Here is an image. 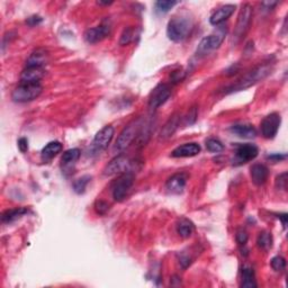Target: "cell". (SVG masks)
Listing matches in <instances>:
<instances>
[{
    "label": "cell",
    "mask_w": 288,
    "mask_h": 288,
    "mask_svg": "<svg viewBox=\"0 0 288 288\" xmlns=\"http://www.w3.org/2000/svg\"><path fill=\"white\" fill-rule=\"evenodd\" d=\"M271 71H273V63H264L258 65L251 71H249L247 74H244L234 85L228 87L225 89V94H231L235 93V91L250 88V87L254 86L256 83L260 82L261 80H264V79L268 77L271 73Z\"/></svg>",
    "instance_id": "cell-1"
},
{
    "label": "cell",
    "mask_w": 288,
    "mask_h": 288,
    "mask_svg": "<svg viewBox=\"0 0 288 288\" xmlns=\"http://www.w3.org/2000/svg\"><path fill=\"white\" fill-rule=\"evenodd\" d=\"M193 19L188 16H174L171 18L167 26V35L173 42L185 41L193 30Z\"/></svg>",
    "instance_id": "cell-2"
},
{
    "label": "cell",
    "mask_w": 288,
    "mask_h": 288,
    "mask_svg": "<svg viewBox=\"0 0 288 288\" xmlns=\"http://www.w3.org/2000/svg\"><path fill=\"white\" fill-rule=\"evenodd\" d=\"M144 122L145 119L143 117H139L136 119H133L131 123H128L127 126L124 127L123 131L120 132L119 136L117 137V140H116L115 149L117 151H124L133 142L136 141Z\"/></svg>",
    "instance_id": "cell-3"
},
{
    "label": "cell",
    "mask_w": 288,
    "mask_h": 288,
    "mask_svg": "<svg viewBox=\"0 0 288 288\" xmlns=\"http://www.w3.org/2000/svg\"><path fill=\"white\" fill-rule=\"evenodd\" d=\"M137 161L132 160L131 158L125 156V154H119L108 162L107 166L104 169V174L105 176H115V174H123L126 173H132V170L136 168Z\"/></svg>",
    "instance_id": "cell-4"
},
{
    "label": "cell",
    "mask_w": 288,
    "mask_h": 288,
    "mask_svg": "<svg viewBox=\"0 0 288 288\" xmlns=\"http://www.w3.org/2000/svg\"><path fill=\"white\" fill-rule=\"evenodd\" d=\"M43 87L40 83H20L12 91L11 98L15 103H30L42 94Z\"/></svg>",
    "instance_id": "cell-5"
},
{
    "label": "cell",
    "mask_w": 288,
    "mask_h": 288,
    "mask_svg": "<svg viewBox=\"0 0 288 288\" xmlns=\"http://www.w3.org/2000/svg\"><path fill=\"white\" fill-rule=\"evenodd\" d=\"M252 16H253L252 6L249 5V3H245L240 11L234 32H233V41H234V43L240 42L243 39L244 35L247 34L250 25H251Z\"/></svg>",
    "instance_id": "cell-6"
},
{
    "label": "cell",
    "mask_w": 288,
    "mask_h": 288,
    "mask_svg": "<svg viewBox=\"0 0 288 288\" xmlns=\"http://www.w3.org/2000/svg\"><path fill=\"white\" fill-rule=\"evenodd\" d=\"M227 36V30L224 28H220L218 32L213 33V34L208 35L200 41L197 48V54L198 56H206L214 50L219 49L222 45L223 41Z\"/></svg>",
    "instance_id": "cell-7"
},
{
    "label": "cell",
    "mask_w": 288,
    "mask_h": 288,
    "mask_svg": "<svg viewBox=\"0 0 288 288\" xmlns=\"http://www.w3.org/2000/svg\"><path fill=\"white\" fill-rule=\"evenodd\" d=\"M134 173H126L123 174H119L117 180L114 182L113 186V198L116 202H122L126 197L128 191L131 190L133 183H134Z\"/></svg>",
    "instance_id": "cell-8"
},
{
    "label": "cell",
    "mask_w": 288,
    "mask_h": 288,
    "mask_svg": "<svg viewBox=\"0 0 288 288\" xmlns=\"http://www.w3.org/2000/svg\"><path fill=\"white\" fill-rule=\"evenodd\" d=\"M282 124V117L278 113H271V114L267 115L266 117L262 119L260 129L261 134L265 139H274L277 135Z\"/></svg>",
    "instance_id": "cell-9"
},
{
    "label": "cell",
    "mask_w": 288,
    "mask_h": 288,
    "mask_svg": "<svg viewBox=\"0 0 288 288\" xmlns=\"http://www.w3.org/2000/svg\"><path fill=\"white\" fill-rule=\"evenodd\" d=\"M115 129L112 125H107V126L103 127L100 131L95 135L93 143H91V149L95 152H100L103 150H106L108 145L111 144V142L114 137Z\"/></svg>",
    "instance_id": "cell-10"
},
{
    "label": "cell",
    "mask_w": 288,
    "mask_h": 288,
    "mask_svg": "<svg viewBox=\"0 0 288 288\" xmlns=\"http://www.w3.org/2000/svg\"><path fill=\"white\" fill-rule=\"evenodd\" d=\"M171 96V88L167 83H160L152 90L149 98V106L152 110H157L169 99Z\"/></svg>",
    "instance_id": "cell-11"
},
{
    "label": "cell",
    "mask_w": 288,
    "mask_h": 288,
    "mask_svg": "<svg viewBox=\"0 0 288 288\" xmlns=\"http://www.w3.org/2000/svg\"><path fill=\"white\" fill-rule=\"evenodd\" d=\"M258 154L259 149L254 144H239L235 150V162H239V165L247 164L256 159Z\"/></svg>",
    "instance_id": "cell-12"
},
{
    "label": "cell",
    "mask_w": 288,
    "mask_h": 288,
    "mask_svg": "<svg viewBox=\"0 0 288 288\" xmlns=\"http://www.w3.org/2000/svg\"><path fill=\"white\" fill-rule=\"evenodd\" d=\"M111 34V26L108 24H102L99 26L89 28L85 32V41L89 44H96L105 40Z\"/></svg>",
    "instance_id": "cell-13"
},
{
    "label": "cell",
    "mask_w": 288,
    "mask_h": 288,
    "mask_svg": "<svg viewBox=\"0 0 288 288\" xmlns=\"http://www.w3.org/2000/svg\"><path fill=\"white\" fill-rule=\"evenodd\" d=\"M81 156V151L77 148L66 150V151L62 154L61 158V169L62 173L64 174H70L73 173L74 166H76L77 161Z\"/></svg>",
    "instance_id": "cell-14"
},
{
    "label": "cell",
    "mask_w": 288,
    "mask_h": 288,
    "mask_svg": "<svg viewBox=\"0 0 288 288\" xmlns=\"http://www.w3.org/2000/svg\"><path fill=\"white\" fill-rule=\"evenodd\" d=\"M187 185V174L183 173H174L166 182V189L171 195L181 194Z\"/></svg>",
    "instance_id": "cell-15"
},
{
    "label": "cell",
    "mask_w": 288,
    "mask_h": 288,
    "mask_svg": "<svg viewBox=\"0 0 288 288\" xmlns=\"http://www.w3.org/2000/svg\"><path fill=\"white\" fill-rule=\"evenodd\" d=\"M44 76V68H36V66L25 68L20 74V83H40Z\"/></svg>",
    "instance_id": "cell-16"
},
{
    "label": "cell",
    "mask_w": 288,
    "mask_h": 288,
    "mask_svg": "<svg viewBox=\"0 0 288 288\" xmlns=\"http://www.w3.org/2000/svg\"><path fill=\"white\" fill-rule=\"evenodd\" d=\"M200 152V145L195 142H190V143H185L182 145H179L171 152V157L173 158H190L195 157Z\"/></svg>",
    "instance_id": "cell-17"
},
{
    "label": "cell",
    "mask_w": 288,
    "mask_h": 288,
    "mask_svg": "<svg viewBox=\"0 0 288 288\" xmlns=\"http://www.w3.org/2000/svg\"><path fill=\"white\" fill-rule=\"evenodd\" d=\"M235 10V5H224L220 7L219 9H216L210 18V23L214 26H218L224 23L225 20L231 17L233 12Z\"/></svg>",
    "instance_id": "cell-18"
},
{
    "label": "cell",
    "mask_w": 288,
    "mask_h": 288,
    "mask_svg": "<svg viewBox=\"0 0 288 288\" xmlns=\"http://www.w3.org/2000/svg\"><path fill=\"white\" fill-rule=\"evenodd\" d=\"M49 61V52L45 49H37L31 53L26 60V68L36 66V68H44Z\"/></svg>",
    "instance_id": "cell-19"
},
{
    "label": "cell",
    "mask_w": 288,
    "mask_h": 288,
    "mask_svg": "<svg viewBox=\"0 0 288 288\" xmlns=\"http://www.w3.org/2000/svg\"><path fill=\"white\" fill-rule=\"evenodd\" d=\"M269 171L265 165L256 164L250 168V176H251L252 182L256 186H261L268 179Z\"/></svg>",
    "instance_id": "cell-20"
},
{
    "label": "cell",
    "mask_w": 288,
    "mask_h": 288,
    "mask_svg": "<svg viewBox=\"0 0 288 288\" xmlns=\"http://www.w3.org/2000/svg\"><path fill=\"white\" fill-rule=\"evenodd\" d=\"M181 122V116L179 114L173 115V117H170L168 119V122L165 124V126L162 127L161 133H160V139L167 140L169 139L170 136L173 135V133L177 131V128L179 127Z\"/></svg>",
    "instance_id": "cell-21"
},
{
    "label": "cell",
    "mask_w": 288,
    "mask_h": 288,
    "mask_svg": "<svg viewBox=\"0 0 288 288\" xmlns=\"http://www.w3.org/2000/svg\"><path fill=\"white\" fill-rule=\"evenodd\" d=\"M230 131L242 139H253L257 135V129L250 124H235L231 126Z\"/></svg>",
    "instance_id": "cell-22"
},
{
    "label": "cell",
    "mask_w": 288,
    "mask_h": 288,
    "mask_svg": "<svg viewBox=\"0 0 288 288\" xmlns=\"http://www.w3.org/2000/svg\"><path fill=\"white\" fill-rule=\"evenodd\" d=\"M61 151H62V144L59 141L50 142V143H48L43 149H42V151H41L42 160H43L44 162L52 160L53 158L57 157Z\"/></svg>",
    "instance_id": "cell-23"
},
{
    "label": "cell",
    "mask_w": 288,
    "mask_h": 288,
    "mask_svg": "<svg viewBox=\"0 0 288 288\" xmlns=\"http://www.w3.org/2000/svg\"><path fill=\"white\" fill-rule=\"evenodd\" d=\"M26 214H28V210L25 207H18V208H14V210H8L2 213L1 221H2V223H12V222H15V221L19 220L20 218H23V216Z\"/></svg>",
    "instance_id": "cell-24"
},
{
    "label": "cell",
    "mask_w": 288,
    "mask_h": 288,
    "mask_svg": "<svg viewBox=\"0 0 288 288\" xmlns=\"http://www.w3.org/2000/svg\"><path fill=\"white\" fill-rule=\"evenodd\" d=\"M195 231V225L188 219H181L177 223V232L182 239H188Z\"/></svg>",
    "instance_id": "cell-25"
},
{
    "label": "cell",
    "mask_w": 288,
    "mask_h": 288,
    "mask_svg": "<svg viewBox=\"0 0 288 288\" xmlns=\"http://www.w3.org/2000/svg\"><path fill=\"white\" fill-rule=\"evenodd\" d=\"M242 287L244 288H254L257 287L256 277H254V271L250 267H243L242 268Z\"/></svg>",
    "instance_id": "cell-26"
},
{
    "label": "cell",
    "mask_w": 288,
    "mask_h": 288,
    "mask_svg": "<svg viewBox=\"0 0 288 288\" xmlns=\"http://www.w3.org/2000/svg\"><path fill=\"white\" fill-rule=\"evenodd\" d=\"M91 180V177L88 176V174H86V176H82L79 179H77L76 181L73 182V190L74 193L78 194V195H81L86 191L87 186H88V183Z\"/></svg>",
    "instance_id": "cell-27"
},
{
    "label": "cell",
    "mask_w": 288,
    "mask_h": 288,
    "mask_svg": "<svg viewBox=\"0 0 288 288\" xmlns=\"http://www.w3.org/2000/svg\"><path fill=\"white\" fill-rule=\"evenodd\" d=\"M257 243H258V247L262 250H265V251L269 250L271 248V245H273V237H271L270 233L261 232L258 236Z\"/></svg>",
    "instance_id": "cell-28"
},
{
    "label": "cell",
    "mask_w": 288,
    "mask_h": 288,
    "mask_svg": "<svg viewBox=\"0 0 288 288\" xmlns=\"http://www.w3.org/2000/svg\"><path fill=\"white\" fill-rule=\"evenodd\" d=\"M135 35V30L133 27H127L123 31L122 35H120L119 39V45L120 47H125V45H128L131 42L134 40Z\"/></svg>",
    "instance_id": "cell-29"
},
{
    "label": "cell",
    "mask_w": 288,
    "mask_h": 288,
    "mask_svg": "<svg viewBox=\"0 0 288 288\" xmlns=\"http://www.w3.org/2000/svg\"><path fill=\"white\" fill-rule=\"evenodd\" d=\"M178 5V1H170V0H160V1L156 2V10L160 14H166L170 9Z\"/></svg>",
    "instance_id": "cell-30"
},
{
    "label": "cell",
    "mask_w": 288,
    "mask_h": 288,
    "mask_svg": "<svg viewBox=\"0 0 288 288\" xmlns=\"http://www.w3.org/2000/svg\"><path fill=\"white\" fill-rule=\"evenodd\" d=\"M206 148L210 152L219 153L222 152L224 150V144L218 139H214V137H211L206 141Z\"/></svg>",
    "instance_id": "cell-31"
},
{
    "label": "cell",
    "mask_w": 288,
    "mask_h": 288,
    "mask_svg": "<svg viewBox=\"0 0 288 288\" xmlns=\"http://www.w3.org/2000/svg\"><path fill=\"white\" fill-rule=\"evenodd\" d=\"M270 265H271V268H273L275 271H283L286 268V260H285V258L277 256L271 259Z\"/></svg>",
    "instance_id": "cell-32"
},
{
    "label": "cell",
    "mask_w": 288,
    "mask_h": 288,
    "mask_svg": "<svg viewBox=\"0 0 288 288\" xmlns=\"http://www.w3.org/2000/svg\"><path fill=\"white\" fill-rule=\"evenodd\" d=\"M197 116H198L197 108L191 107L188 111V113H187V115L185 116V117H182L183 123H185V125H187V126H188V125H193L196 120H197Z\"/></svg>",
    "instance_id": "cell-33"
},
{
    "label": "cell",
    "mask_w": 288,
    "mask_h": 288,
    "mask_svg": "<svg viewBox=\"0 0 288 288\" xmlns=\"http://www.w3.org/2000/svg\"><path fill=\"white\" fill-rule=\"evenodd\" d=\"M110 210V205L105 200H97L95 204V211L97 212V214L99 215H105L106 213Z\"/></svg>",
    "instance_id": "cell-34"
},
{
    "label": "cell",
    "mask_w": 288,
    "mask_h": 288,
    "mask_svg": "<svg viewBox=\"0 0 288 288\" xmlns=\"http://www.w3.org/2000/svg\"><path fill=\"white\" fill-rule=\"evenodd\" d=\"M287 173H283L277 176L276 178V188L278 190H286L287 189Z\"/></svg>",
    "instance_id": "cell-35"
},
{
    "label": "cell",
    "mask_w": 288,
    "mask_h": 288,
    "mask_svg": "<svg viewBox=\"0 0 288 288\" xmlns=\"http://www.w3.org/2000/svg\"><path fill=\"white\" fill-rule=\"evenodd\" d=\"M248 239H249V236L247 234V232L244 231V230H240V231H237L236 232V235H235V240L237 243H239L240 245H244L247 244V242H248Z\"/></svg>",
    "instance_id": "cell-36"
},
{
    "label": "cell",
    "mask_w": 288,
    "mask_h": 288,
    "mask_svg": "<svg viewBox=\"0 0 288 288\" xmlns=\"http://www.w3.org/2000/svg\"><path fill=\"white\" fill-rule=\"evenodd\" d=\"M42 22H43V18H42L41 16L33 15V16H31V17L27 18L26 24L28 25V26L34 27V26H37V25H40Z\"/></svg>",
    "instance_id": "cell-37"
},
{
    "label": "cell",
    "mask_w": 288,
    "mask_h": 288,
    "mask_svg": "<svg viewBox=\"0 0 288 288\" xmlns=\"http://www.w3.org/2000/svg\"><path fill=\"white\" fill-rule=\"evenodd\" d=\"M17 145L20 152H27L28 151V140L26 137H20V139L17 141Z\"/></svg>",
    "instance_id": "cell-38"
},
{
    "label": "cell",
    "mask_w": 288,
    "mask_h": 288,
    "mask_svg": "<svg viewBox=\"0 0 288 288\" xmlns=\"http://www.w3.org/2000/svg\"><path fill=\"white\" fill-rule=\"evenodd\" d=\"M287 158V154L286 153H275V154H270L268 156V159L274 161V162H278V161H282V160H285Z\"/></svg>",
    "instance_id": "cell-39"
},
{
    "label": "cell",
    "mask_w": 288,
    "mask_h": 288,
    "mask_svg": "<svg viewBox=\"0 0 288 288\" xmlns=\"http://www.w3.org/2000/svg\"><path fill=\"white\" fill-rule=\"evenodd\" d=\"M183 77H185V72L183 71H174L173 73V76H171V80H173V83L181 81Z\"/></svg>",
    "instance_id": "cell-40"
},
{
    "label": "cell",
    "mask_w": 288,
    "mask_h": 288,
    "mask_svg": "<svg viewBox=\"0 0 288 288\" xmlns=\"http://www.w3.org/2000/svg\"><path fill=\"white\" fill-rule=\"evenodd\" d=\"M277 5L276 1H265L262 2V7H267L266 9H273V8Z\"/></svg>",
    "instance_id": "cell-41"
},
{
    "label": "cell",
    "mask_w": 288,
    "mask_h": 288,
    "mask_svg": "<svg viewBox=\"0 0 288 288\" xmlns=\"http://www.w3.org/2000/svg\"><path fill=\"white\" fill-rule=\"evenodd\" d=\"M278 219H281V220H282L284 228L286 229V225H287V214H279V215H278Z\"/></svg>",
    "instance_id": "cell-42"
},
{
    "label": "cell",
    "mask_w": 288,
    "mask_h": 288,
    "mask_svg": "<svg viewBox=\"0 0 288 288\" xmlns=\"http://www.w3.org/2000/svg\"><path fill=\"white\" fill-rule=\"evenodd\" d=\"M97 3H98V5H105V6H108V5H112L113 2H103V1H98Z\"/></svg>",
    "instance_id": "cell-43"
}]
</instances>
